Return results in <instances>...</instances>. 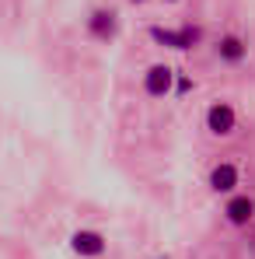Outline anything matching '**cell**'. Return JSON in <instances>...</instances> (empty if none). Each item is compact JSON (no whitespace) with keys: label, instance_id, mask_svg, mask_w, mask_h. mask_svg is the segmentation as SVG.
<instances>
[{"label":"cell","instance_id":"obj_1","mask_svg":"<svg viewBox=\"0 0 255 259\" xmlns=\"http://www.w3.org/2000/svg\"><path fill=\"white\" fill-rule=\"evenodd\" d=\"M238 123H241V116H238V105L231 98H213V102H207V109H203V130L210 133L213 140L234 137L238 133Z\"/></svg>","mask_w":255,"mask_h":259},{"label":"cell","instance_id":"obj_2","mask_svg":"<svg viewBox=\"0 0 255 259\" xmlns=\"http://www.w3.org/2000/svg\"><path fill=\"white\" fill-rule=\"evenodd\" d=\"M175 81H178V70L165 63V60H158V63H147L143 67V74H140V91L147 95V98H154V102H165L175 95Z\"/></svg>","mask_w":255,"mask_h":259},{"label":"cell","instance_id":"obj_3","mask_svg":"<svg viewBox=\"0 0 255 259\" xmlns=\"http://www.w3.org/2000/svg\"><path fill=\"white\" fill-rule=\"evenodd\" d=\"M207 186H210L213 196H224V200L241 193V165L231 161V158H217L207 172Z\"/></svg>","mask_w":255,"mask_h":259},{"label":"cell","instance_id":"obj_4","mask_svg":"<svg viewBox=\"0 0 255 259\" xmlns=\"http://www.w3.org/2000/svg\"><path fill=\"white\" fill-rule=\"evenodd\" d=\"M70 252L81 259H101L109 252V238L101 231H94V228H77L70 235Z\"/></svg>","mask_w":255,"mask_h":259},{"label":"cell","instance_id":"obj_5","mask_svg":"<svg viewBox=\"0 0 255 259\" xmlns=\"http://www.w3.org/2000/svg\"><path fill=\"white\" fill-rule=\"evenodd\" d=\"M87 35L98 42H112L119 35V14L112 7H94L87 14Z\"/></svg>","mask_w":255,"mask_h":259},{"label":"cell","instance_id":"obj_6","mask_svg":"<svg viewBox=\"0 0 255 259\" xmlns=\"http://www.w3.org/2000/svg\"><path fill=\"white\" fill-rule=\"evenodd\" d=\"M220 214H224V221H227L231 228H248V224L255 221V196H248V193L227 196Z\"/></svg>","mask_w":255,"mask_h":259},{"label":"cell","instance_id":"obj_7","mask_svg":"<svg viewBox=\"0 0 255 259\" xmlns=\"http://www.w3.org/2000/svg\"><path fill=\"white\" fill-rule=\"evenodd\" d=\"M213 56H217V63H224V67H241V63L248 60V42H245L241 35L227 32V35H220V39L213 42Z\"/></svg>","mask_w":255,"mask_h":259},{"label":"cell","instance_id":"obj_8","mask_svg":"<svg viewBox=\"0 0 255 259\" xmlns=\"http://www.w3.org/2000/svg\"><path fill=\"white\" fill-rule=\"evenodd\" d=\"M150 35L154 39H161V42H168L171 49H192V42L199 39V32L196 28H150Z\"/></svg>","mask_w":255,"mask_h":259},{"label":"cell","instance_id":"obj_9","mask_svg":"<svg viewBox=\"0 0 255 259\" xmlns=\"http://www.w3.org/2000/svg\"><path fill=\"white\" fill-rule=\"evenodd\" d=\"M165 4H178V0H165Z\"/></svg>","mask_w":255,"mask_h":259}]
</instances>
